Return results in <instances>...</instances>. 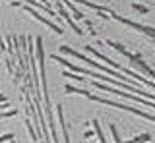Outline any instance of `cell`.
Returning <instances> with one entry per match:
<instances>
[{
	"label": "cell",
	"instance_id": "obj_1",
	"mask_svg": "<svg viewBox=\"0 0 155 143\" xmlns=\"http://www.w3.org/2000/svg\"><path fill=\"white\" fill-rule=\"evenodd\" d=\"M23 10H25V12H29V14H31L33 17H35V20H39L41 23H45V25L48 27V29H52V31L56 33V35H64V31H62V27H58L54 21H51V20H47V17H43L41 14H39V12L35 10V8H31V6H23Z\"/></svg>",
	"mask_w": 155,
	"mask_h": 143
},
{
	"label": "cell",
	"instance_id": "obj_2",
	"mask_svg": "<svg viewBox=\"0 0 155 143\" xmlns=\"http://www.w3.org/2000/svg\"><path fill=\"white\" fill-rule=\"evenodd\" d=\"M62 75H64V78H68V79H74V81H78V83L85 81V78H81V75H78V74H74V72H70V70H66Z\"/></svg>",
	"mask_w": 155,
	"mask_h": 143
},
{
	"label": "cell",
	"instance_id": "obj_3",
	"mask_svg": "<svg viewBox=\"0 0 155 143\" xmlns=\"http://www.w3.org/2000/svg\"><path fill=\"white\" fill-rule=\"evenodd\" d=\"M132 8H134L136 12H140V14H147V12H149V8L142 6V4H132Z\"/></svg>",
	"mask_w": 155,
	"mask_h": 143
}]
</instances>
